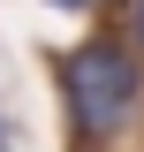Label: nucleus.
<instances>
[{"instance_id": "obj_1", "label": "nucleus", "mask_w": 144, "mask_h": 152, "mask_svg": "<svg viewBox=\"0 0 144 152\" xmlns=\"http://www.w3.org/2000/svg\"><path fill=\"white\" fill-rule=\"evenodd\" d=\"M144 76H137V53L114 46V38H84L61 53V99H68V122L76 137H114L137 107Z\"/></svg>"}, {"instance_id": "obj_4", "label": "nucleus", "mask_w": 144, "mask_h": 152, "mask_svg": "<svg viewBox=\"0 0 144 152\" xmlns=\"http://www.w3.org/2000/svg\"><path fill=\"white\" fill-rule=\"evenodd\" d=\"M0 145H8V129H0Z\"/></svg>"}, {"instance_id": "obj_3", "label": "nucleus", "mask_w": 144, "mask_h": 152, "mask_svg": "<svg viewBox=\"0 0 144 152\" xmlns=\"http://www.w3.org/2000/svg\"><path fill=\"white\" fill-rule=\"evenodd\" d=\"M53 8H91V0H53Z\"/></svg>"}, {"instance_id": "obj_2", "label": "nucleus", "mask_w": 144, "mask_h": 152, "mask_svg": "<svg viewBox=\"0 0 144 152\" xmlns=\"http://www.w3.org/2000/svg\"><path fill=\"white\" fill-rule=\"evenodd\" d=\"M137 46H144V0H137Z\"/></svg>"}]
</instances>
